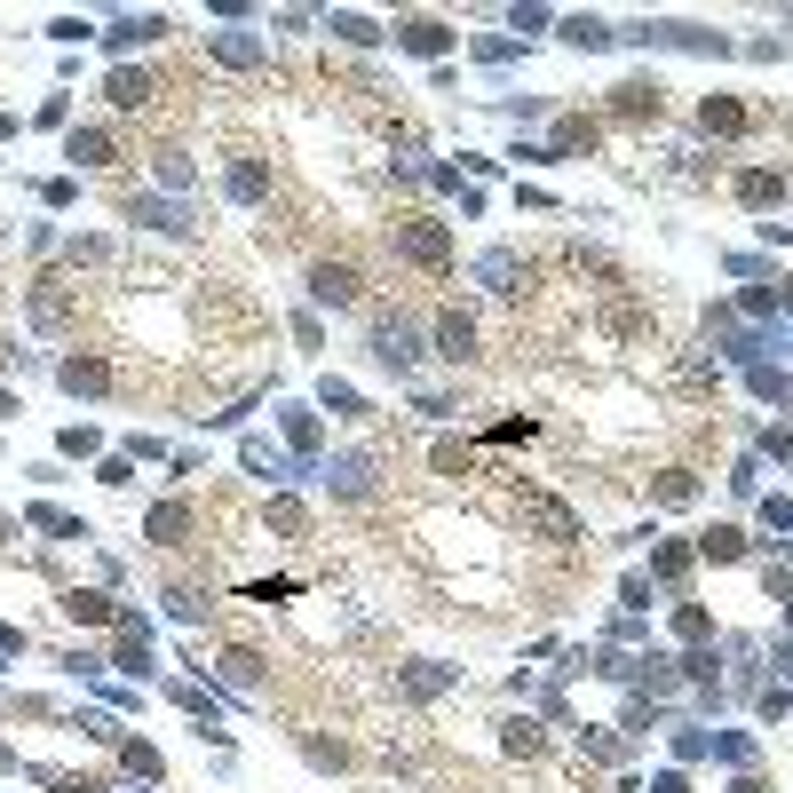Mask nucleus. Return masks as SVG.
Returning <instances> with one entry per match:
<instances>
[{
    "instance_id": "nucleus-1",
    "label": "nucleus",
    "mask_w": 793,
    "mask_h": 793,
    "mask_svg": "<svg viewBox=\"0 0 793 793\" xmlns=\"http://www.w3.org/2000/svg\"><path fill=\"white\" fill-rule=\"evenodd\" d=\"M397 238H405V254H413V262H445V230H437V223H405Z\"/></svg>"
},
{
    "instance_id": "nucleus-2",
    "label": "nucleus",
    "mask_w": 793,
    "mask_h": 793,
    "mask_svg": "<svg viewBox=\"0 0 793 793\" xmlns=\"http://www.w3.org/2000/svg\"><path fill=\"white\" fill-rule=\"evenodd\" d=\"M310 286H318L326 302H357V278H349L341 262H318V270H310Z\"/></svg>"
},
{
    "instance_id": "nucleus-3",
    "label": "nucleus",
    "mask_w": 793,
    "mask_h": 793,
    "mask_svg": "<svg viewBox=\"0 0 793 793\" xmlns=\"http://www.w3.org/2000/svg\"><path fill=\"white\" fill-rule=\"evenodd\" d=\"M437 341H445V357H468V349H476V326H468V318H445Z\"/></svg>"
}]
</instances>
